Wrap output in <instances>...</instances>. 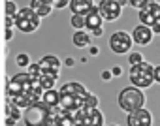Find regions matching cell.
Returning <instances> with one entry per match:
<instances>
[{
  "label": "cell",
  "mask_w": 160,
  "mask_h": 126,
  "mask_svg": "<svg viewBox=\"0 0 160 126\" xmlns=\"http://www.w3.org/2000/svg\"><path fill=\"white\" fill-rule=\"evenodd\" d=\"M43 87L40 83V79L32 77L28 72L25 74H17L15 77H12L6 85V94L8 98H12V102L21 107V109H27L30 107L32 104L40 102L43 98Z\"/></svg>",
  "instance_id": "obj_1"
},
{
  "label": "cell",
  "mask_w": 160,
  "mask_h": 126,
  "mask_svg": "<svg viewBox=\"0 0 160 126\" xmlns=\"http://www.w3.org/2000/svg\"><path fill=\"white\" fill-rule=\"evenodd\" d=\"M23 120L25 126H49L53 120V107L40 100L23 111Z\"/></svg>",
  "instance_id": "obj_2"
},
{
  "label": "cell",
  "mask_w": 160,
  "mask_h": 126,
  "mask_svg": "<svg viewBox=\"0 0 160 126\" xmlns=\"http://www.w3.org/2000/svg\"><path fill=\"white\" fill-rule=\"evenodd\" d=\"M143 104H145V96H143L141 89H138V87H126L119 94V105L126 113L143 109Z\"/></svg>",
  "instance_id": "obj_3"
},
{
  "label": "cell",
  "mask_w": 160,
  "mask_h": 126,
  "mask_svg": "<svg viewBox=\"0 0 160 126\" xmlns=\"http://www.w3.org/2000/svg\"><path fill=\"white\" fill-rule=\"evenodd\" d=\"M130 83H132V87H138V89L151 87L154 83V66H151L145 60L141 64L132 66L130 68Z\"/></svg>",
  "instance_id": "obj_4"
},
{
  "label": "cell",
  "mask_w": 160,
  "mask_h": 126,
  "mask_svg": "<svg viewBox=\"0 0 160 126\" xmlns=\"http://www.w3.org/2000/svg\"><path fill=\"white\" fill-rule=\"evenodd\" d=\"M40 15L28 6V8H21L19 10V13L15 15V27L21 30V32H25V34H28V32H34L38 27H40Z\"/></svg>",
  "instance_id": "obj_5"
},
{
  "label": "cell",
  "mask_w": 160,
  "mask_h": 126,
  "mask_svg": "<svg viewBox=\"0 0 160 126\" xmlns=\"http://www.w3.org/2000/svg\"><path fill=\"white\" fill-rule=\"evenodd\" d=\"M73 113V126H102L104 117L102 113L96 109H79V111H72Z\"/></svg>",
  "instance_id": "obj_6"
},
{
  "label": "cell",
  "mask_w": 160,
  "mask_h": 126,
  "mask_svg": "<svg viewBox=\"0 0 160 126\" xmlns=\"http://www.w3.org/2000/svg\"><path fill=\"white\" fill-rule=\"evenodd\" d=\"M132 41H134V38H132L130 34H126V32L121 30V32L111 34V38H109V47H111L113 53H117V55H124V53L130 51Z\"/></svg>",
  "instance_id": "obj_7"
},
{
  "label": "cell",
  "mask_w": 160,
  "mask_h": 126,
  "mask_svg": "<svg viewBox=\"0 0 160 126\" xmlns=\"http://www.w3.org/2000/svg\"><path fill=\"white\" fill-rule=\"evenodd\" d=\"M98 12L102 13V17L106 21H115L121 17V12H122V6L117 2V0H102V2L96 6Z\"/></svg>",
  "instance_id": "obj_8"
},
{
  "label": "cell",
  "mask_w": 160,
  "mask_h": 126,
  "mask_svg": "<svg viewBox=\"0 0 160 126\" xmlns=\"http://www.w3.org/2000/svg\"><path fill=\"white\" fill-rule=\"evenodd\" d=\"M40 68H42V75H51V77H58V74H60V60L57 58V56H53V55H47V56H43L40 62Z\"/></svg>",
  "instance_id": "obj_9"
},
{
  "label": "cell",
  "mask_w": 160,
  "mask_h": 126,
  "mask_svg": "<svg viewBox=\"0 0 160 126\" xmlns=\"http://www.w3.org/2000/svg\"><path fill=\"white\" fill-rule=\"evenodd\" d=\"M160 17V4H156L154 0L147 6V8H143L141 12H139V21L145 25V27H154L156 25V19Z\"/></svg>",
  "instance_id": "obj_10"
},
{
  "label": "cell",
  "mask_w": 160,
  "mask_h": 126,
  "mask_svg": "<svg viewBox=\"0 0 160 126\" xmlns=\"http://www.w3.org/2000/svg\"><path fill=\"white\" fill-rule=\"evenodd\" d=\"M126 122H128V126H151L152 124V115L147 109H138V111L128 113Z\"/></svg>",
  "instance_id": "obj_11"
},
{
  "label": "cell",
  "mask_w": 160,
  "mask_h": 126,
  "mask_svg": "<svg viewBox=\"0 0 160 126\" xmlns=\"http://www.w3.org/2000/svg\"><path fill=\"white\" fill-rule=\"evenodd\" d=\"M70 10H72L73 15L87 17L94 10V2H92V0H72V2H70Z\"/></svg>",
  "instance_id": "obj_12"
},
{
  "label": "cell",
  "mask_w": 160,
  "mask_h": 126,
  "mask_svg": "<svg viewBox=\"0 0 160 126\" xmlns=\"http://www.w3.org/2000/svg\"><path fill=\"white\" fill-rule=\"evenodd\" d=\"M152 28L151 27H145V25H138L136 28H134V32H132V38H134V41L136 43H139V45H147V43H151V40H152Z\"/></svg>",
  "instance_id": "obj_13"
},
{
  "label": "cell",
  "mask_w": 160,
  "mask_h": 126,
  "mask_svg": "<svg viewBox=\"0 0 160 126\" xmlns=\"http://www.w3.org/2000/svg\"><path fill=\"white\" fill-rule=\"evenodd\" d=\"M21 117H23V113L19 111V107L12 102V98H6V124L13 126Z\"/></svg>",
  "instance_id": "obj_14"
},
{
  "label": "cell",
  "mask_w": 160,
  "mask_h": 126,
  "mask_svg": "<svg viewBox=\"0 0 160 126\" xmlns=\"http://www.w3.org/2000/svg\"><path fill=\"white\" fill-rule=\"evenodd\" d=\"M60 94H73V96H87L89 92L85 90V87L81 83H75V81H70V83H64L60 87Z\"/></svg>",
  "instance_id": "obj_15"
},
{
  "label": "cell",
  "mask_w": 160,
  "mask_h": 126,
  "mask_svg": "<svg viewBox=\"0 0 160 126\" xmlns=\"http://www.w3.org/2000/svg\"><path fill=\"white\" fill-rule=\"evenodd\" d=\"M85 23H87V28L91 30V32H94V30H98V28H102V23H104V17H102V13L98 12V8H94L87 17H85Z\"/></svg>",
  "instance_id": "obj_16"
},
{
  "label": "cell",
  "mask_w": 160,
  "mask_h": 126,
  "mask_svg": "<svg viewBox=\"0 0 160 126\" xmlns=\"http://www.w3.org/2000/svg\"><path fill=\"white\" fill-rule=\"evenodd\" d=\"M30 8L40 15V17H47L53 10V4L49 2V0H32L30 2Z\"/></svg>",
  "instance_id": "obj_17"
},
{
  "label": "cell",
  "mask_w": 160,
  "mask_h": 126,
  "mask_svg": "<svg viewBox=\"0 0 160 126\" xmlns=\"http://www.w3.org/2000/svg\"><path fill=\"white\" fill-rule=\"evenodd\" d=\"M42 102H43V104H47L49 107H58V105H60V90H55V89L45 90V92H43Z\"/></svg>",
  "instance_id": "obj_18"
},
{
  "label": "cell",
  "mask_w": 160,
  "mask_h": 126,
  "mask_svg": "<svg viewBox=\"0 0 160 126\" xmlns=\"http://www.w3.org/2000/svg\"><path fill=\"white\" fill-rule=\"evenodd\" d=\"M89 43H91V36H89L87 32L75 30V34H73V45H75V47H87Z\"/></svg>",
  "instance_id": "obj_19"
},
{
  "label": "cell",
  "mask_w": 160,
  "mask_h": 126,
  "mask_svg": "<svg viewBox=\"0 0 160 126\" xmlns=\"http://www.w3.org/2000/svg\"><path fill=\"white\" fill-rule=\"evenodd\" d=\"M40 83H42L43 90H51V89L55 87V83H57V77H51V75H42V77H40Z\"/></svg>",
  "instance_id": "obj_20"
},
{
  "label": "cell",
  "mask_w": 160,
  "mask_h": 126,
  "mask_svg": "<svg viewBox=\"0 0 160 126\" xmlns=\"http://www.w3.org/2000/svg\"><path fill=\"white\" fill-rule=\"evenodd\" d=\"M72 27L75 28V30H81L83 27H87V23H85V17L83 15H72Z\"/></svg>",
  "instance_id": "obj_21"
},
{
  "label": "cell",
  "mask_w": 160,
  "mask_h": 126,
  "mask_svg": "<svg viewBox=\"0 0 160 126\" xmlns=\"http://www.w3.org/2000/svg\"><path fill=\"white\" fill-rule=\"evenodd\" d=\"M15 62H17V66H21V68H28L30 66V58H28L27 53H19L17 58H15Z\"/></svg>",
  "instance_id": "obj_22"
},
{
  "label": "cell",
  "mask_w": 160,
  "mask_h": 126,
  "mask_svg": "<svg viewBox=\"0 0 160 126\" xmlns=\"http://www.w3.org/2000/svg\"><path fill=\"white\" fill-rule=\"evenodd\" d=\"M17 13H19V8L12 2V0H8V2H6V17H13L15 19Z\"/></svg>",
  "instance_id": "obj_23"
},
{
  "label": "cell",
  "mask_w": 160,
  "mask_h": 126,
  "mask_svg": "<svg viewBox=\"0 0 160 126\" xmlns=\"http://www.w3.org/2000/svg\"><path fill=\"white\" fill-rule=\"evenodd\" d=\"M151 2H152V0H130V6H132V8H136L138 12H141V10H143V8H147Z\"/></svg>",
  "instance_id": "obj_24"
},
{
  "label": "cell",
  "mask_w": 160,
  "mask_h": 126,
  "mask_svg": "<svg viewBox=\"0 0 160 126\" xmlns=\"http://www.w3.org/2000/svg\"><path fill=\"white\" fill-rule=\"evenodd\" d=\"M85 107H87V109H96V107H98V98H96L94 94H89L87 100H85Z\"/></svg>",
  "instance_id": "obj_25"
},
{
  "label": "cell",
  "mask_w": 160,
  "mask_h": 126,
  "mask_svg": "<svg viewBox=\"0 0 160 126\" xmlns=\"http://www.w3.org/2000/svg\"><path fill=\"white\" fill-rule=\"evenodd\" d=\"M28 74H30L32 77L40 79V77H42V68H40V64H30V66H28Z\"/></svg>",
  "instance_id": "obj_26"
},
{
  "label": "cell",
  "mask_w": 160,
  "mask_h": 126,
  "mask_svg": "<svg viewBox=\"0 0 160 126\" xmlns=\"http://www.w3.org/2000/svg\"><path fill=\"white\" fill-rule=\"evenodd\" d=\"M128 60H130L132 66H136V64H141V62H143V56H141V53H130Z\"/></svg>",
  "instance_id": "obj_27"
},
{
  "label": "cell",
  "mask_w": 160,
  "mask_h": 126,
  "mask_svg": "<svg viewBox=\"0 0 160 126\" xmlns=\"http://www.w3.org/2000/svg\"><path fill=\"white\" fill-rule=\"evenodd\" d=\"M49 2L53 4V8H66V6H70L72 0H49Z\"/></svg>",
  "instance_id": "obj_28"
},
{
  "label": "cell",
  "mask_w": 160,
  "mask_h": 126,
  "mask_svg": "<svg viewBox=\"0 0 160 126\" xmlns=\"http://www.w3.org/2000/svg\"><path fill=\"white\" fill-rule=\"evenodd\" d=\"M154 83H160V66H154Z\"/></svg>",
  "instance_id": "obj_29"
},
{
  "label": "cell",
  "mask_w": 160,
  "mask_h": 126,
  "mask_svg": "<svg viewBox=\"0 0 160 126\" xmlns=\"http://www.w3.org/2000/svg\"><path fill=\"white\" fill-rule=\"evenodd\" d=\"M111 74H113V75H121V68H119V66H115V68L111 70Z\"/></svg>",
  "instance_id": "obj_30"
},
{
  "label": "cell",
  "mask_w": 160,
  "mask_h": 126,
  "mask_svg": "<svg viewBox=\"0 0 160 126\" xmlns=\"http://www.w3.org/2000/svg\"><path fill=\"white\" fill-rule=\"evenodd\" d=\"M111 75H113V74H111V72H104V74H102V77H104V79H109V77H111Z\"/></svg>",
  "instance_id": "obj_31"
},
{
  "label": "cell",
  "mask_w": 160,
  "mask_h": 126,
  "mask_svg": "<svg viewBox=\"0 0 160 126\" xmlns=\"http://www.w3.org/2000/svg\"><path fill=\"white\" fill-rule=\"evenodd\" d=\"M6 38H8V40L12 38V28H8V30H6Z\"/></svg>",
  "instance_id": "obj_32"
},
{
  "label": "cell",
  "mask_w": 160,
  "mask_h": 126,
  "mask_svg": "<svg viewBox=\"0 0 160 126\" xmlns=\"http://www.w3.org/2000/svg\"><path fill=\"white\" fill-rule=\"evenodd\" d=\"M109 126H117V124H109Z\"/></svg>",
  "instance_id": "obj_33"
}]
</instances>
